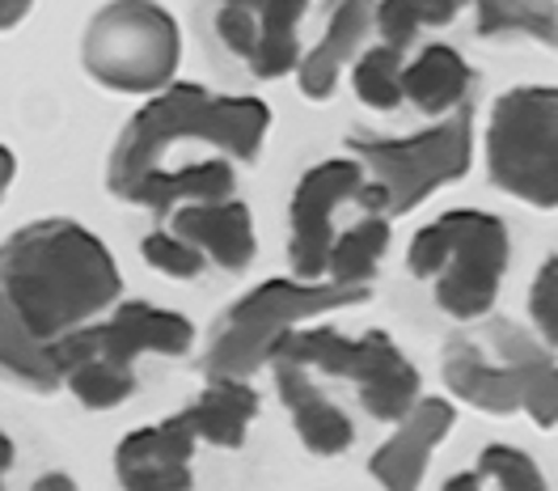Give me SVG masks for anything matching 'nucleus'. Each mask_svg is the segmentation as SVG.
Listing matches in <instances>:
<instances>
[{"instance_id":"nucleus-4","label":"nucleus","mask_w":558,"mask_h":491,"mask_svg":"<svg viewBox=\"0 0 558 491\" xmlns=\"http://www.w3.org/2000/svg\"><path fill=\"white\" fill-rule=\"evenodd\" d=\"M508 229L499 216L487 212H445L411 242V276L436 280L440 310L457 322H474L490 314L499 280L508 272Z\"/></svg>"},{"instance_id":"nucleus-34","label":"nucleus","mask_w":558,"mask_h":491,"mask_svg":"<svg viewBox=\"0 0 558 491\" xmlns=\"http://www.w3.org/2000/svg\"><path fill=\"white\" fill-rule=\"evenodd\" d=\"M13 170H17V166H13V153L0 144V200H4V187L13 182Z\"/></svg>"},{"instance_id":"nucleus-9","label":"nucleus","mask_w":558,"mask_h":491,"mask_svg":"<svg viewBox=\"0 0 558 491\" xmlns=\"http://www.w3.org/2000/svg\"><path fill=\"white\" fill-rule=\"evenodd\" d=\"M191 339H195V331H191V322L182 314L157 310L148 301H128V306L114 310V318L106 326H81V331H72L64 339H56L51 344V360H56L60 378L69 369H76L81 360H89V356H102V360L119 364V369H132V360H136L140 351L182 356V351L191 348Z\"/></svg>"},{"instance_id":"nucleus-28","label":"nucleus","mask_w":558,"mask_h":491,"mask_svg":"<svg viewBox=\"0 0 558 491\" xmlns=\"http://www.w3.org/2000/svg\"><path fill=\"white\" fill-rule=\"evenodd\" d=\"M373 13H377V31L385 35L381 47H389V51L402 56L418 35V4L415 0H385V4L373 9Z\"/></svg>"},{"instance_id":"nucleus-13","label":"nucleus","mask_w":558,"mask_h":491,"mask_svg":"<svg viewBox=\"0 0 558 491\" xmlns=\"http://www.w3.org/2000/svg\"><path fill=\"white\" fill-rule=\"evenodd\" d=\"M453 403L445 398H418L415 407L398 420V432L373 454L368 470L385 491H418L423 470L432 462V450L449 436L453 428Z\"/></svg>"},{"instance_id":"nucleus-26","label":"nucleus","mask_w":558,"mask_h":491,"mask_svg":"<svg viewBox=\"0 0 558 491\" xmlns=\"http://www.w3.org/2000/svg\"><path fill=\"white\" fill-rule=\"evenodd\" d=\"M478 475L495 479L504 491H546V479L537 470V462L512 445H487L478 457Z\"/></svg>"},{"instance_id":"nucleus-35","label":"nucleus","mask_w":558,"mask_h":491,"mask_svg":"<svg viewBox=\"0 0 558 491\" xmlns=\"http://www.w3.org/2000/svg\"><path fill=\"white\" fill-rule=\"evenodd\" d=\"M13 466V441L0 432V479H4V470ZM0 491H4V483H0Z\"/></svg>"},{"instance_id":"nucleus-29","label":"nucleus","mask_w":558,"mask_h":491,"mask_svg":"<svg viewBox=\"0 0 558 491\" xmlns=\"http://www.w3.org/2000/svg\"><path fill=\"white\" fill-rule=\"evenodd\" d=\"M216 31H220L225 43H229V51H233V56L250 60V56H254V43H258V17H254V4H242V0L220 4V13H216Z\"/></svg>"},{"instance_id":"nucleus-1","label":"nucleus","mask_w":558,"mask_h":491,"mask_svg":"<svg viewBox=\"0 0 558 491\" xmlns=\"http://www.w3.org/2000/svg\"><path fill=\"white\" fill-rule=\"evenodd\" d=\"M119 288L110 250L76 220H35L0 246V297L43 348L89 326Z\"/></svg>"},{"instance_id":"nucleus-22","label":"nucleus","mask_w":558,"mask_h":491,"mask_svg":"<svg viewBox=\"0 0 558 491\" xmlns=\"http://www.w3.org/2000/svg\"><path fill=\"white\" fill-rule=\"evenodd\" d=\"M0 369H9L13 378L31 382L35 390H56L64 382L51 360V348H43L26 335V326L17 322L4 297H0Z\"/></svg>"},{"instance_id":"nucleus-16","label":"nucleus","mask_w":558,"mask_h":491,"mask_svg":"<svg viewBox=\"0 0 558 491\" xmlns=\"http://www.w3.org/2000/svg\"><path fill=\"white\" fill-rule=\"evenodd\" d=\"M470 81H474V72L461 60V51L445 47V43H432L418 51L415 64H402V98H411L418 115L436 119V115L465 103Z\"/></svg>"},{"instance_id":"nucleus-6","label":"nucleus","mask_w":558,"mask_h":491,"mask_svg":"<svg viewBox=\"0 0 558 491\" xmlns=\"http://www.w3.org/2000/svg\"><path fill=\"white\" fill-rule=\"evenodd\" d=\"M470 144H474V123H470V103H461L453 119L436 123L423 136L407 141H381L368 132L348 136V148L360 153V161L377 175V182H364L355 200L368 208V216H402L415 204H423L432 191L445 182L465 178L470 170Z\"/></svg>"},{"instance_id":"nucleus-19","label":"nucleus","mask_w":558,"mask_h":491,"mask_svg":"<svg viewBox=\"0 0 558 491\" xmlns=\"http://www.w3.org/2000/svg\"><path fill=\"white\" fill-rule=\"evenodd\" d=\"M191 432L204 436L208 445L220 450H242L245 445V428L258 416V394L245 386V382H225V378H211V386L199 394L195 407L182 411Z\"/></svg>"},{"instance_id":"nucleus-23","label":"nucleus","mask_w":558,"mask_h":491,"mask_svg":"<svg viewBox=\"0 0 558 491\" xmlns=\"http://www.w3.org/2000/svg\"><path fill=\"white\" fill-rule=\"evenodd\" d=\"M69 378L72 394L89 407V411H106V407H119L132 390H136V373L132 369H119V364H110L102 356H89V360H81L76 369L64 373Z\"/></svg>"},{"instance_id":"nucleus-7","label":"nucleus","mask_w":558,"mask_h":491,"mask_svg":"<svg viewBox=\"0 0 558 491\" xmlns=\"http://www.w3.org/2000/svg\"><path fill=\"white\" fill-rule=\"evenodd\" d=\"M487 166L495 187L533 208L558 204V94L550 85H521L495 103L487 132Z\"/></svg>"},{"instance_id":"nucleus-3","label":"nucleus","mask_w":558,"mask_h":491,"mask_svg":"<svg viewBox=\"0 0 558 491\" xmlns=\"http://www.w3.org/2000/svg\"><path fill=\"white\" fill-rule=\"evenodd\" d=\"M445 386L461 403L490 411V416H512L524 407L542 428L555 423V360L550 351L533 348V339L504 318L449 339Z\"/></svg>"},{"instance_id":"nucleus-27","label":"nucleus","mask_w":558,"mask_h":491,"mask_svg":"<svg viewBox=\"0 0 558 491\" xmlns=\"http://www.w3.org/2000/svg\"><path fill=\"white\" fill-rule=\"evenodd\" d=\"M140 250H144V263L148 267H157V272H166L174 280H195L204 272V254L191 250L186 242H178L174 233H148Z\"/></svg>"},{"instance_id":"nucleus-18","label":"nucleus","mask_w":558,"mask_h":491,"mask_svg":"<svg viewBox=\"0 0 558 491\" xmlns=\"http://www.w3.org/2000/svg\"><path fill=\"white\" fill-rule=\"evenodd\" d=\"M233 195V166L229 161H199V166H186V170H153L144 175L123 195L132 204H144L148 212L157 216H170L178 200H191V204H225Z\"/></svg>"},{"instance_id":"nucleus-31","label":"nucleus","mask_w":558,"mask_h":491,"mask_svg":"<svg viewBox=\"0 0 558 491\" xmlns=\"http://www.w3.org/2000/svg\"><path fill=\"white\" fill-rule=\"evenodd\" d=\"M26 13H31V4H26V0H0V31L17 26Z\"/></svg>"},{"instance_id":"nucleus-17","label":"nucleus","mask_w":558,"mask_h":491,"mask_svg":"<svg viewBox=\"0 0 558 491\" xmlns=\"http://www.w3.org/2000/svg\"><path fill=\"white\" fill-rule=\"evenodd\" d=\"M373 17V9L368 4H335V17H330V26H326V38L317 43L314 51L296 64V76H301V94L305 98H330L335 94V81H339V69L348 64L351 56L360 51V43L368 35V22Z\"/></svg>"},{"instance_id":"nucleus-20","label":"nucleus","mask_w":558,"mask_h":491,"mask_svg":"<svg viewBox=\"0 0 558 491\" xmlns=\"http://www.w3.org/2000/svg\"><path fill=\"white\" fill-rule=\"evenodd\" d=\"M254 17H258V43H254V56L245 64H250L254 76L276 81V76H283V72H292L301 64L296 26L305 17V4L301 0H258Z\"/></svg>"},{"instance_id":"nucleus-24","label":"nucleus","mask_w":558,"mask_h":491,"mask_svg":"<svg viewBox=\"0 0 558 491\" xmlns=\"http://www.w3.org/2000/svg\"><path fill=\"white\" fill-rule=\"evenodd\" d=\"M355 98L373 110H393L402 103V56L389 47H373L368 56L355 60Z\"/></svg>"},{"instance_id":"nucleus-12","label":"nucleus","mask_w":558,"mask_h":491,"mask_svg":"<svg viewBox=\"0 0 558 491\" xmlns=\"http://www.w3.org/2000/svg\"><path fill=\"white\" fill-rule=\"evenodd\" d=\"M343 378L360 390V403L373 420L398 423L418 403L415 364L393 348V339L385 331H368L364 339H355V351H351V364Z\"/></svg>"},{"instance_id":"nucleus-8","label":"nucleus","mask_w":558,"mask_h":491,"mask_svg":"<svg viewBox=\"0 0 558 491\" xmlns=\"http://www.w3.org/2000/svg\"><path fill=\"white\" fill-rule=\"evenodd\" d=\"M178 26L161 4L123 0L106 4L85 31V69L102 81L106 89L123 94H153L174 81L178 69Z\"/></svg>"},{"instance_id":"nucleus-5","label":"nucleus","mask_w":558,"mask_h":491,"mask_svg":"<svg viewBox=\"0 0 558 491\" xmlns=\"http://www.w3.org/2000/svg\"><path fill=\"white\" fill-rule=\"evenodd\" d=\"M373 288H343V284H301V280H267L258 284L250 297H242L233 310H225L216 331H211V348L204 356L208 378L225 382H245L250 373H258L276 344L296 331V322L326 310H343L368 301Z\"/></svg>"},{"instance_id":"nucleus-30","label":"nucleus","mask_w":558,"mask_h":491,"mask_svg":"<svg viewBox=\"0 0 558 491\" xmlns=\"http://www.w3.org/2000/svg\"><path fill=\"white\" fill-rule=\"evenodd\" d=\"M558 263L550 259L546 267H542V276H537V284H533V292H529V314H533V322H537V331L546 335V344H555L558 335Z\"/></svg>"},{"instance_id":"nucleus-15","label":"nucleus","mask_w":558,"mask_h":491,"mask_svg":"<svg viewBox=\"0 0 558 491\" xmlns=\"http://www.w3.org/2000/svg\"><path fill=\"white\" fill-rule=\"evenodd\" d=\"M276 382H279V398H283V407L292 411V423H296L305 450H314V454H322V457L343 454L351 445V436H355V428H351L348 416L305 378V369H296V364H276Z\"/></svg>"},{"instance_id":"nucleus-10","label":"nucleus","mask_w":558,"mask_h":491,"mask_svg":"<svg viewBox=\"0 0 558 491\" xmlns=\"http://www.w3.org/2000/svg\"><path fill=\"white\" fill-rule=\"evenodd\" d=\"M360 187L364 178L355 161H322L296 182L288 259L301 284H317V276H326V254L335 242V208L343 200H355Z\"/></svg>"},{"instance_id":"nucleus-14","label":"nucleus","mask_w":558,"mask_h":491,"mask_svg":"<svg viewBox=\"0 0 558 491\" xmlns=\"http://www.w3.org/2000/svg\"><path fill=\"white\" fill-rule=\"evenodd\" d=\"M174 238L191 250L211 254L225 272H245L254 259V220L238 200L225 204H186L174 216Z\"/></svg>"},{"instance_id":"nucleus-2","label":"nucleus","mask_w":558,"mask_h":491,"mask_svg":"<svg viewBox=\"0 0 558 491\" xmlns=\"http://www.w3.org/2000/svg\"><path fill=\"white\" fill-rule=\"evenodd\" d=\"M271 110L258 98H216L204 85H170L140 110L114 141L106 187L128 195L144 175L161 170V157L182 141H208L242 161H254L267 136Z\"/></svg>"},{"instance_id":"nucleus-33","label":"nucleus","mask_w":558,"mask_h":491,"mask_svg":"<svg viewBox=\"0 0 558 491\" xmlns=\"http://www.w3.org/2000/svg\"><path fill=\"white\" fill-rule=\"evenodd\" d=\"M445 491H483V475H478V470H470V475H453V479L445 483Z\"/></svg>"},{"instance_id":"nucleus-11","label":"nucleus","mask_w":558,"mask_h":491,"mask_svg":"<svg viewBox=\"0 0 558 491\" xmlns=\"http://www.w3.org/2000/svg\"><path fill=\"white\" fill-rule=\"evenodd\" d=\"M195 432L186 416L132 432L114 450V475L123 491H191L195 488Z\"/></svg>"},{"instance_id":"nucleus-21","label":"nucleus","mask_w":558,"mask_h":491,"mask_svg":"<svg viewBox=\"0 0 558 491\" xmlns=\"http://www.w3.org/2000/svg\"><path fill=\"white\" fill-rule=\"evenodd\" d=\"M385 246H389V220L364 216V220H360L355 229H348L339 242H330V254H326L330 284L368 288V280L377 276V263H381Z\"/></svg>"},{"instance_id":"nucleus-32","label":"nucleus","mask_w":558,"mask_h":491,"mask_svg":"<svg viewBox=\"0 0 558 491\" xmlns=\"http://www.w3.org/2000/svg\"><path fill=\"white\" fill-rule=\"evenodd\" d=\"M31 491H76V483H72L69 475H60V470H56V475H43Z\"/></svg>"},{"instance_id":"nucleus-25","label":"nucleus","mask_w":558,"mask_h":491,"mask_svg":"<svg viewBox=\"0 0 558 491\" xmlns=\"http://www.w3.org/2000/svg\"><path fill=\"white\" fill-rule=\"evenodd\" d=\"M555 4H508V0H483L478 4V35H504V31H524L542 43H555Z\"/></svg>"}]
</instances>
